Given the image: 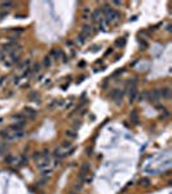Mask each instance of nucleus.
Instances as JSON below:
<instances>
[{
    "instance_id": "1",
    "label": "nucleus",
    "mask_w": 172,
    "mask_h": 194,
    "mask_svg": "<svg viewBox=\"0 0 172 194\" xmlns=\"http://www.w3.org/2000/svg\"><path fill=\"white\" fill-rule=\"evenodd\" d=\"M102 12H105V16H106V18H107L109 22H115V21H118L119 17H120V14H119L115 9L109 8V5H105V7H103Z\"/></svg>"
},
{
    "instance_id": "2",
    "label": "nucleus",
    "mask_w": 172,
    "mask_h": 194,
    "mask_svg": "<svg viewBox=\"0 0 172 194\" xmlns=\"http://www.w3.org/2000/svg\"><path fill=\"white\" fill-rule=\"evenodd\" d=\"M161 98L159 96V91L158 89H151V91H146V100L151 104L158 102V100Z\"/></svg>"
},
{
    "instance_id": "3",
    "label": "nucleus",
    "mask_w": 172,
    "mask_h": 194,
    "mask_svg": "<svg viewBox=\"0 0 172 194\" xmlns=\"http://www.w3.org/2000/svg\"><path fill=\"white\" fill-rule=\"evenodd\" d=\"M123 95H124V92H123V91H120V89H113V91H111V93H110L111 98L114 100V102H115L116 105H120V104H122Z\"/></svg>"
},
{
    "instance_id": "4",
    "label": "nucleus",
    "mask_w": 172,
    "mask_h": 194,
    "mask_svg": "<svg viewBox=\"0 0 172 194\" xmlns=\"http://www.w3.org/2000/svg\"><path fill=\"white\" fill-rule=\"evenodd\" d=\"M0 136H1L4 140H7V141H13V140H16V132L12 131V129H9V128L3 129V131L0 132Z\"/></svg>"
},
{
    "instance_id": "5",
    "label": "nucleus",
    "mask_w": 172,
    "mask_h": 194,
    "mask_svg": "<svg viewBox=\"0 0 172 194\" xmlns=\"http://www.w3.org/2000/svg\"><path fill=\"white\" fill-rule=\"evenodd\" d=\"M89 170H91L89 163L84 162V163L82 164V167H80V171H79V177H80V180H84V179L87 177V175L89 173Z\"/></svg>"
},
{
    "instance_id": "6",
    "label": "nucleus",
    "mask_w": 172,
    "mask_h": 194,
    "mask_svg": "<svg viewBox=\"0 0 172 194\" xmlns=\"http://www.w3.org/2000/svg\"><path fill=\"white\" fill-rule=\"evenodd\" d=\"M91 14H92V9L89 7H84L83 10H82V20L83 21H88L89 17H91Z\"/></svg>"
},
{
    "instance_id": "7",
    "label": "nucleus",
    "mask_w": 172,
    "mask_h": 194,
    "mask_svg": "<svg viewBox=\"0 0 172 194\" xmlns=\"http://www.w3.org/2000/svg\"><path fill=\"white\" fill-rule=\"evenodd\" d=\"M92 34H93V27L89 26V25H84L83 29H82V35L85 36V38H88V36L92 35Z\"/></svg>"
},
{
    "instance_id": "8",
    "label": "nucleus",
    "mask_w": 172,
    "mask_h": 194,
    "mask_svg": "<svg viewBox=\"0 0 172 194\" xmlns=\"http://www.w3.org/2000/svg\"><path fill=\"white\" fill-rule=\"evenodd\" d=\"M26 124V122L25 120H21V122H16L14 124H12L10 127H9V129H12V131H14V132H17V131H21L22 128H23V126Z\"/></svg>"
},
{
    "instance_id": "9",
    "label": "nucleus",
    "mask_w": 172,
    "mask_h": 194,
    "mask_svg": "<svg viewBox=\"0 0 172 194\" xmlns=\"http://www.w3.org/2000/svg\"><path fill=\"white\" fill-rule=\"evenodd\" d=\"M36 166H38V168H39L40 171L47 170V168H48V166H49V160H48V158H43L40 162H38V163H36Z\"/></svg>"
},
{
    "instance_id": "10",
    "label": "nucleus",
    "mask_w": 172,
    "mask_h": 194,
    "mask_svg": "<svg viewBox=\"0 0 172 194\" xmlns=\"http://www.w3.org/2000/svg\"><path fill=\"white\" fill-rule=\"evenodd\" d=\"M128 92H130V102H135L136 97H137V87H131L128 88Z\"/></svg>"
},
{
    "instance_id": "11",
    "label": "nucleus",
    "mask_w": 172,
    "mask_h": 194,
    "mask_svg": "<svg viewBox=\"0 0 172 194\" xmlns=\"http://www.w3.org/2000/svg\"><path fill=\"white\" fill-rule=\"evenodd\" d=\"M29 100H30V101H33V102L39 104V102H40V95H39L36 91H33V92H30V93H29Z\"/></svg>"
},
{
    "instance_id": "12",
    "label": "nucleus",
    "mask_w": 172,
    "mask_h": 194,
    "mask_svg": "<svg viewBox=\"0 0 172 194\" xmlns=\"http://www.w3.org/2000/svg\"><path fill=\"white\" fill-rule=\"evenodd\" d=\"M101 17H102V10H101V9H96V10L92 12V14H91V18H92V21H95V22L100 21Z\"/></svg>"
},
{
    "instance_id": "13",
    "label": "nucleus",
    "mask_w": 172,
    "mask_h": 194,
    "mask_svg": "<svg viewBox=\"0 0 172 194\" xmlns=\"http://www.w3.org/2000/svg\"><path fill=\"white\" fill-rule=\"evenodd\" d=\"M159 96H161L162 98H170V96H171V89H170V88H163V89H161V91H159Z\"/></svg>"
},
{
    "instance_id": "14",
    "label": "nucleus",
    "mask_w": 172,
    "mask_h": 194,
    "mask_svg": "<svg viewBox=\"0 0 172 194\" xmlns=\"http://www.w3.org/2000/svg\"><path fill=\"white\" fill-rule=\"evenodd\" d=\"M130 119L133 124H138V111L137 110H132L130 114Z\"/></svg>"
},
{
    "instance_id": "15",
    "label": "nucleus",
    "mask_w": 172,
    "mask_h": 194,
    "mask_svg": "<svg viewBox=\"0 0 172 194\" xmlns=\"http://www.w3.org/2000/svg\"><path fill=\"white\" fill-rule=\"evenodd\" d=\"M60 148L64 149V150H66V152H69V149L72 148V142H71V140H65V141H62Z\"/></svg>"
},
{
    "instance_id": "16",
    "label": "nucleus",
    "mask_w": 172,
    "mask_h": 194,
    "mask_svg": "<svg viewBox=\"0 0 172 194\" xmlns=\"http://www.w3.org/2000/svg\"><path fill=\"white\" fill-rule=\"evenodd\" d=\"M23 114L27 116V118H35V115H36V111H35L34 109H31V108H25V110H23Z\"/></svg>"
},
{
    "instance_id": "17",
    "label": "nucleus",
    "mask_w": 172,
    "mask_h": 194,
    "mask_svg": "<svg viewBox=\"0 0 172 194\" xmlns=\"http://www.w3.org/2000/svg\"><path fill=\"white\" fill-rule=\"evenodd\" d=\"M51 57H54L56 60H58L60 57H64V53L61 49H52L51 52Z\"/></svg>"
},
{
    "instance_id": "18",
    "label": "nucleus",
    "mask_w": 172,
    "mask_h": 194,
    "mask_svg": "<svg viewBox=\"0 0 172 194\" xmlns=\"http://www.w3.org/2000/svg\"><path fill=\"white\" fill-rule=\"evenodd\" d=\"M138 184L142 185V186H145V188H149L151 183H150V180H149L148 177H141V179L138 180Z\"/></svg>"
},
{
    "instance_id": "19",
    "label": "nucleus",
    "mask_w": 172,
    "mask_h": 194,
    "mask_svg": "<svg viewBox=\"0 0 172 194\" xmlns=\"http://www.w3.org/2000/svg\"><path fill=\"white\" fill-rule=\"evenodd\" d=\"M16 162H18V159L14 158L12 154H8L5 157V163H8V164H14Z\"/></svg>"
},
{
    "instance_id": "20",
    "label": "nucleus",
    "mask_w": 172,
    "mask_h": 194,
    "mask_svg": "<svg viewBox=\"0 0 172 194\" xmlns=\"http://www.w3.org/2000/svg\"><path fill=\"white\" fill-rule=\"evenodd\" d=\"M43 64H44L45 67H51V65H52V57H51V56H45Z\"/></svg>"
},
{
    "instance_id": "21",
    "label": "nucleus",
    "mask_w": 172,
    "mask_h": 194,
    "mask_svg": "<svg viewBox=\"0 0 172 194\" xmlns=\"http://www.w3.org/2000/svg\"><path fill=\"white\" fill-rule=\"evenodd\" d=\"M65 135H66V137L69 139V140H74V139H76V132H74V131H66L65 132Z\"/></svg>"
},
{
    "instance_id": "22",
    "label": "nucleus",
    "mask_w": 172,
    "mask_h": 194,
    "mask_svg": "<svg viewBox=\"0 0 172 194\" xmlns=\"http://www.w3.org/2000/svg\"><path fill=\"white\" fill-rule=\"evenodd\" d=\"M8 142H0V155H3L4 153H7V149H8Z\"/></svg>"
},
{
    "instance_id": "23",
    "label": "nucleus",
    "mask_w": 172,
    "mask_h": 194,
    "mask_svg": "<svg viewBox=\"0 0 172 194\" xmlns=\"http://www.w3.org/2000/svg\"><path fill=\"white\" fill-rule=\"evenodd\" d=\"M126 43H127L126 38H122V39H118V40L115 41V45H116V47H119V48H123V47L126 45Z\"/></svg>"
},
{
    "instance_id": "24",
    "label": "nucleus",
    "mask_w": 172,
    "mask_h": 194,
    "mask_svg": "<svg viewBox=\"0 0 172 194\" xmlns=\"http://www.w3.org/2000/svg\"><path fill=\"white\" fill-rule=\"evenodd\" d=\"M138 45H140V48L142 49V51H145V49H148V43L144 40V39H138Z\"/></svg>"
},
{
    "instance_id": "25",
    "label": "nucleus",
    "mask_w": 172,
    "mask_h": 194,
    "mask_svg": "<svg viewBox=\"0 0 172 194\" xmlns=\"http://www.w3.org/2000/svg\"><path fill=\"white\" fill-rule=\"evenodd\" d=\"M12 119L21 122V120H25V116H23V114H13V115H12Z\"/></svg>"
},
{
    "instance_id": "26",
    "label": "nucleus",
    "mask_w": 172,
    "mask_h": 194,
    "mask_svg": "<svg viewBox=\"0 0 172 194\" xmlns=\"http://www.w3.org/2000/svg\"><path fill=\"white\" fill-rule=\"evenodd\" d=\"M12 5H13L12 1H3V3L0 4V7H1L3 9H8V8H10Z\"/></svg>"
},
{
    "instance_id": "27",
    "label": "nucleus",
    "mask_w": 172,
    "mask_h": 194,
    "mask_svg": "<svg viewBox=\"0 0 172 194\" xmlns=\"http://www.w3.org/2000/svg\"><path fill=\"white\" fill-rule=\"evenodd\" d=\"M84 41H85V36H83L82 34L76 36V43H79V44H83Z\"/></svg>"
},
{
    "instance_id": "28",
    "label": "nucleus",
    "mask_w": 172,
    "mask_h": 194,
    "mask_svg": "<svg viewBox=\"0 0 172 194\" xmlns=\"http://www.w3.org/2000/svg\"><path fill=\"white\" fill-rule=\"evenodd\" d=\"M30 66V60H26L23 64H21V70H26V67Z\"/></svg>"
},
{
    "instance_id": "29",
    "label": "nucleus",
    "mask_w": 172,
    "mask_h": 194,
    "mask_svg": "<svg viewBox=\"0 0 172 194\" xmlns=\"http://www.w3.org/2000/svg\"><path fill=\"white\" fill-rule=\"evenodd\" d=\"M12 33H14V34H22L23 33V29L22 27H17V29H13Z\"/></svg>"
},
{
    "instance_id": "30",
    "label": "nucleus",
    "mask_w": 172,
    "mask_h": 194,
    "mask_svg": "<svg viewBox=\"0 0 172 194\" xmlns=\"http://www.w3.org/2000/svg\"><path fill=\"white\" fill-rule=\"evenodd\" d=\"M100 48H101V47H100L99 44H95V45H92V47H91V51H92V52H97Z\"/></svg>"
},
{
    "instance_id": "31",
    "label": "nucleus",
    "mask_w": 172,
    "mask_h": 194,
    "mask_svg": "<svg viewBox=\"0 0 172 194\" xmlns=\"http://www.w3.org/2000/svg\"><path fill=\"white\" fill-rule=\"evenodd\" d=\"M31 70H33L34 73H38V71H40V65H39V64H35L34 67H33Z\"/></svg>"
},
{
    "instance_id": "32",
    "label": "nucleus",
    "mask_w": 172,
    "mask_h": 194,
    "mask_svg": "<svg viewBox=\"0 0 172 194\" xmlns=\"http://www.w3.org/2000/svg\"><path fill=\"white\" fill-rule=\"evenodd\" d=\"M40 158H43V157H41V153H40V152H36L34 154V159L38 160V159H40Z\"/></svg>"
},
{
    "instance_id": "33",
    "label": "nucleus",
    "mask_w": 172,
    "mask_h": 194,
    "mask_svg": "<svg viewBox=\"0 0 172 194\" xmlns=\"http://www.w3.org/2000/svg\"><path fill=\"white\" fill-rule=\"evenodd\" d=\"M82 126V123H80V120H75V123H74V127L75 128H79Z\"/></svg>"
},
{
    "instance_id": "34",
    "label": "nucleus",
    "mask_w": 172,
    "mask_h": 194,
    "mask_svg": "<svg viewBox=\"0 0 172 194\" xmlns=\"http://www.w3.org/2000/svg\"><path fill=\"white\" fill-rule=\"evenodd\" d=\"M155 108H157V109H158V110H166V109H164V106H163V105H157V106H155Z\"/></svg>"
},
{
    "instance_id": "35",
    "label": "nucleus",
    "mask_w": 172,
    "mask_h": 194,
    "mask_svg": "<svg viewBox=\"0 0 172 194\" xmlns=\"http://www.w3.org/2000/svg\"><path fill=\"white\" fill-rule=\"evenodd\" d=\"M114 4H116V5H122V1H118V0H116V1H114Z\"/></svg>"
},
{
    "instance_id": "36",
    "label": "nucleus",
    "mask_w": 172,
    "mask_h": 194,
    "mask_svg": "<svg viewBox=\"0 0 172 194\" xmlns=\"http://www.w3.org/2000/svg\"><path fill=\"white\" fill-rule=\"evenodd\" d=\"M66 44H67V45H70V47H71V45H72V41H70V40H67V41H66Z\"/></svg>"
},
{
    "instance_id": "37",
    "label": "nucleus",
    "mask_w": 172,
    "mask_h": 194,
    "mask_svg": "<svg viewBox=\"0 0 172 194\" xmlns=\"http://www.w3.org/2000/svg\"><path fill=\"white\" fill-rule=\"evenodd\" d=\"M70 194H76V193H70Z\"/></svg>"
},
{
    "instance_id": "38",
    "label": "nucleus",
    "mask_w": 172,
    "mask_h": 194,
    "mask_svg": "<svg viewBox=\"0 0 172 194\" xmlns=\"http://www.w3.org/2000/svg\"><path fill=\"white\" fill-rule=\"evenodd\" d=\"M41 194H44V193H41Z\"/></svg>"
}]
</instances>
